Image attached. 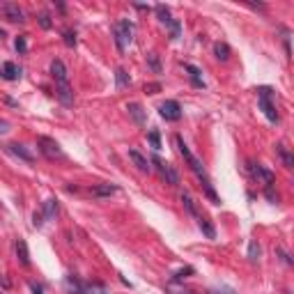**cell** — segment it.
Wrapping results in <instances>:
<instances>
[{
  "label": "cell",
  "instance_id": "4316f807",
  "mask_svg": "<svg viewBox=\"0 0 294 294\" xmlns=\"http://www.w3.org/2000/svg\"><path fill=\"white\" fill-rule=\"evenodd\" d=\"M191 274H193V266H184V269H179L177 274H173V283H182V280Z\"/></svg>",
  "mask_w": 294,
  "mask_h": 294
},
{
  "label": "cell",
  "instance_id": "b9f144b4",
  "mask_svg": "<svg viewBox=\"0 0 294 294\" xmlns=\"http://www.w3.org/2000/svg\"><path fill=\"white\" fill-rule=\"evenodd\" d=\"M0 294H3V292H0Z\"/></svg>",
  "mask_w": 294,
  "mask_h": 294
},
{
  "label": "cell",
  "instance_id": "9c48e42d",
  "mask_svg": "<svg viewBox=\"0 0 294 294\" xmlns=\"http://www.w3.org/2000/svg\"><path fill=\"white\" fill-rule=\"evenodd\" d=\"M64 289H67V294H92L90 285L78 280L76 276H67V278H64Z\"/></svg>",
  "mask_w": 294,
  "mask_h": 294
},
{
  "label": "cell",
  "instance_id": "e0dca14e",
  "mask_svg": "<svg viewBox=\"0 0 294 294\" xmlns=\"http://www.w3.org/2000/svg\"><path fill=\"white\" fill-rule=\"evenodd\" d=\"M127 110H129V115H131L133 117V122L136 124H145L147 122V115H145V110H142V106L140 104H136V101H133V104H127Z\"/></svg>",
  "mask_w": 294,
  "mask_h": 294
},
{
  "label": "cell",
  "instance_id": "d590c367",
  "mask_svg": "<svg viewBox=\"0 0 294 294\" xmlns=\"http://www.w3.org/2000/svg\"><path fill=\"white\" fill-rule=\"evenodd\" d=\"M39 23H41V28H46V30H48V28H51V18H48V14H39Z\"/></svg>",
  "mask_w": 294,
  "mask_h": 294
},
{
  "label": "cell",
  "instance_id": "30bf717a",
  "mask_svg": "<svg viewBox=\"0 0 294 294\" xmlns=\"http://www.w3.org/2000/svg\"><path fill=\"white\" fill-rule=\"evenodd\" d=\"M0 9H3V14L9 18V21H18V23L26 21V14H23V9L18 7V5H14V3H3V5H0Z\"/></svg>",
  "mask_w": 294,
  "mask_h": 294
},
{
  "label": "cell",
  "instance_id": "f1b7e54d",
  "mask_svg": "<svg viewBox=\"0 0 294 294\" xmlns=\"http://www.w3.org/2000/svg\"><path fill=\"white\" fill-rule=\"evenodd\" d=\"M147 138H150V142H152V147H154V150H161V136H159V131H156V129H154V131H150V136H147Z\"/></svg>",
  "mask_w": 294,
  "mask_h": 294
},
{
  "label": "cell",
  "instance_id": "f35d334b",
  "mask_svg": "<svg viewBox=\"0 0 294 294\" xmlns=\"http://www.w3.org/2000/svg\"><path fill=\"white\" fill-rule=\"evenodd\" d=\"M3 37H5V32H3V28H0V39H3Z\"/></svg>",
  "mask_w": 294,
  "mask_h": 294
},
{
  "label": "cell",
  "instance_id": "d4e9b609",
  "mask_svg": "<svg viewBox=\"0 0 294 294\" xmlns=\"http://www.w3.org/2000/svg\"><path fill=\"white\" fill-rule=\"evenodd\" d=\"M248 260H251V262H257V260H260V243H257V241H251V243H248Z\"/></svg>",
  "mask_w": 294,
  "mask_h": 294
},
{
  "label": "cell",
  "instance_id": "277c9868",
  "mask_svg": "<svg viewBox=\"0 0 294 294\" xmlns=\"http://www.w3.org/2000/svg\"><path fill=\"white\" fill-rule=\"evenodd\" d=\"M154 12H156V16H159V21L163 23V26L170 28V39L177 41L179 35H182V26H179V21H177V18H173V14H170V9L165 7V5H156Z\"/></svg>",
  "mask_w": 294,
  "mask_h": 294
},
{
  "label": "cell",
  "instance_id": "484cf974",
  "mask_svg": "<svg viewBox=\"0 0 294 294\" xmlns=\"http://www.w3.org/2000/svg\"><path fill=\"white\" fill-rule=\"evenodd\" d=\"M276 152H278L280 156H283V161H285V165H287V168H292L294 165V159H292V154H289L287 150H285L283 145H276Z\"/></svg>",
  "mask_w": 294,
  "mask_h": 294
},
{
  "label": "cell",
  "instance_id": "cb8c5ba5",
  "mask_svg": "<svg viewBox=\"0 0 294 294\" xmlns=\"http://www.w3.org/2000/svg\"><path fill=\"white\" fill-rule=\"evenodd\" d=\"M115 81H117V90H124V87L131 85V78H129V74L124 71V69H117V71H115Z\"/></svg>",
  "mask_w": 294,
  "mask_h": 294
},
{
  "label": "cell",
  "instance_id": "7c38bea8",
  "mask_svg": "<svg viewBox=\"0 0 294 294\" xmlns=\"http://www.w3.org/2000/svg\"><path fill=\"white\" fill-rule=\"evenodd\" d=\"M0 76H3L5 81H18V78H21V67H18L16 62H3Z\"/></svg>",
  "mask_w": 294,
  "mask_h": 294
},
{
  "label": "cell",
  "instance_id": "ab89813d",
  "mask_svg": "<svg viewBox=\"0 0 294 294\" xmlns=\"http://www.w3.org/2000/svg\"><path fill=\"white\" fill-rule=\"evenodd\" d=\"M99 294H106V292H99Z\"/></svg>",
  "mask_w": 294,
  "mask_h": 294
},
{
  "label": "cell",
  "instance_id": "5b68a950",
  "mask_svg": "<svg viewBox=\"0 0 294 294\" xmlns=\"http://www.w3.org/2000/svg\"><path fill=\"white\" fill-rule=\"evenodd\" d=\"M37 145H39V152H41V154H44L48 161L64 159L62 147H60V142H58V140H53V138H48V136H39V138H37Z\"/></svg>",
  "mask_w": 294,
  "mask_h": 294
},
{
  "label": "cell",
  "instance_id": "3957f363",
  "mask_svg": "<svg viewBox=\"0 0 294 294\" xmlns=\"http://www.w3.org/2000/svg\"><path fill=\"white\" fill-rule=\"evenodd\" d=\"M131 39H133V23L129 21V18H122V21L115 26V44H117L119 53L127 51V46L131 44Z\"/></svg>",
  "mask_w": 294,
  "mask_h": 294
},
{
  "label": "cell",
  "instance_id": "2e32d148",
  "mask_svg": "<svg viewBox=\"0 0 294 294\" xmlns=\"http://www.w3.org/2000/svg\"><path fill=\"white\" fill-rule=\"evenodd\" d=\"M55 94H58V99L62 101V106L74 104V92H71V87H69V83H60L58 90H55Z\"/></svg>",
  "mask_w": 294,
  "mask_h": 294
},
{
  "label": "cell",
  "instance_id": "603a6c76",
  "mask_svg": "<svg viewBox=\"0 0 294 294\" xmlns=\"http://www.w3.org/2000/svg\"><path fill=\"white\" fill-rule=\"evenodd\" d=\"M214 55L220 60V62H225V60L230 58V46L225 44V41H216V44H214Z\"/></svg>",
  "mask_w": 294,
  "mask_h": 294
},
{
  "label": "cell",
  "instance_id": "ffe728a7",
  "mask_svg": "<svg viewBox=\"0 0 294 294\" xmlns=\"http://www.w3.org/2000/svg\"><path fill=\"white\" fill-rule=\"evenodd\" d=\"M16 257L23 266H30V253H28V243L23 239H16Z\"/></svg>",
  "mask_w": 294,
  "mask_h": 294
},
{
  "label": "cell",
  "instance_id": "74e56055",
  "mask_svg": "<svg viewBox=\"0 0 294 294\" xmlns=\"http://www.w3.org/2000/svg\"><path fill=\"white\" fill-rule=\"evenodd\" d=\"M9 129V122H5V119H0V133H5Z\"/></svg>",
  "mask_w": 294,
  "mask_h": 294
},
{
  "label": "cell",
  "instance_id": "e575fe53",
  "mask_svg": "<svg viewBox=\"0 0 294 294\" xmlns=\"http://www.w3.org/2000/svg\"><path fill=\"white\" fill-rule=\"evenodd\" d=\"M32 225H35V228H41V225H44V216H41V211H35V216H32Z\"/></svg>",
  "mask_w": 294,
  "mask_h": 294
},
{
  "label": "cell",
  "instance_id": "7a4b0ae2",
  "mask_svg": "<svg viewBox=\"0 0 294 294\" xmlns=\"http://www.w3.org/2000/svg\"><path fill=\"white\" fill-rule=\"evenodd\" d=\"M255 92H257V104H260L262 113L266 115V119H269V122H278V110H276L274 101H271V87L262 85V87H257Z\"/></svg>",
  "mask_w": 294,
  "mask_h": 294
},
{
  "label": "cell",
  "instance_id": "83f0119b",
  "mask_svg": "<svg viewBox=\"0 0 294 294\" xmlns=\"http://www.w3.org/2000/svg\"><path fill=\"white\" fill-rule=\"evenodd\" d=\"M62 37H64V44H67L69 48H74V46H76V32H74V30H64Z\"/></svg>",
  "mask_w": 294,
  "mask_h": 294
},
{
  "label": "cell",
  "instance_id": "9a60e30c",
  "mask_svg": "<svg viewBox=\"0 0 294 294\" xmlns=\"http://www.w3.org/2000/svg\"><path fill=\"white\" fill-rule=\"evenodd\" d=\"M129 159L133 161V165H136L140 173H150V170H152V168H150V161H147V156H142L138 150H129Z\"/></svg>",
  "mask_w": 294,
  "mask_h": 294
},
{
  "label": "cell",
  "instance_id": "5bb4252c",
  "mask_svg": "<svg viewBox=\"0 0 294 294\" xmlns=\"http://www.w3.org/2000/svg\"><path fill=\"white\" fill-rule=\"evenodd\" d=\"M182 205H184V209H186L188 211V214H191L193 216V218H200V216H202V211L200 209H198V205H195V200H193V195H191V193H188V191H182Z\"/></svg>",
  "mask_w": 294,
  "mask_h": 294
},
{
  "label": "cell",
  "instance_id": "8d00e7d4",
  "mask_svg": "<svg viewBox=\"0 0 294 294\" xmlns=\"http://www.w3.org/2000/svg\"><path fill=\"white\" fill-rule=\"evenodd\" d=\"M30 292L32 294H44V289H41L39 283H35V280H32V283H30Z\"/></svg>",
  "mask_w": 294,
  "mask_h": 294
},
{
  "label": "cell",
  "instance_id": "4dcf8cb0",
  "mask_svg": "<svg viewBox=\"0 0 294 294\" xmlns=\"http://www.w3.org/2000/svg\"><path fill=\"white\" fill-rule=\"evenodd\" d=\"M147 62H150V67L154 69L156 74L161 71V64H159V58H156V53H150V55H147Z\"/></svg>",
  "mask_w": 294,
  "mask_h": 294
},
{
  "label": "cell",
  "instance_id": "1f68e13d",
  "mask_svg": "<svg viewBox=\"0 0 294 294\" xmlns=\"http://www.w3.org/2000/svg\"><path fill=\"white\" fill-rule=\"evenodd\" d=\"M14 46H16V51H18V53H26V51H28V41H26V37H16V44H14Z\"/></svg>",
  "mask_w": 294,
  "mask_h": 294
},
{
  "label": "cell",
  "instance_id": "4fadbf2b",
  "mask_svg": "<svg viewBox=\"0 0 294 294\" xmlns=\"http://www.w3.org/2000/svg\"><path fill=\"white\" fill-rule=\"evenodd\" d=\"M51 74H53V78L60 83H69V74H67V67H64L62 60H53L51 62Z\"/></svg>",
  "mask_w": 294,
  "mask_h": 294
},
{
  "label": "cell",
  "instance_id": "8992f818",
  "mask_svg": "<svg viewBox=\"0 0 294 294\" xmlns=\"http://www.w3.org/2000/svg\"><path fill=\"white\" fill-rule=\"evenodd\" d=\"M152 163L156 165V170H159L161 177L165 179V184H173V186H177V184H179V173L173 168V165L165 163L161 156H152Z\"/></svg>",
  "mask_w": 294,
  "mask_h": 294
},
{
  "label": "cell",
  "instance_id": "d6986e66",
  "mask_svg": "<svg viewBox=\"0 0 294 294\" xmlns=\"http://www.w3.org/2000/svg\"><path fill=\"white\" fill-rule=\"evenodd\" d=\"M195 223H198V228H200V230H202V234H205V237H207V239H214V237H216V228H214V225H211V220H209V218H207V216H205V214H202V216H200V218H198V220H195Z\"/></svg>",
  "mask_w": 294,
  "mask_h": 294
},
{
  "label": "cell",
  "instance_id": "ac0fdd59",
  "mask_svg": "<svg viewBox=\"0 0 294 294\" xmlns=\"http://www.w3.org/2000/svg\"><path fill=\"white\" fill-rule=\"evenodd\" d=\"M113 193H117L115 184H96V186H92V195L94 198H108Z\"/></svg>",
  "mask_w": 294,
  "mask_h": 294
},
{
  "label": "cell",
  "instance_id": "44dd1931",
  "mask_svg": "<svg viewBox=\"0 0 294 294\" xmlns=\"http://www.w3.org/2000/svg\"><path fill=\"white\" fill-rule=\"evenodd\" d=\"M55 214H58V200L51 198V200H46L44 207H41V216H44V220H51Z\"/></svg>",
  "mask_w": 294,
  "mask_h": 294
},
{
  "label": "cell",
  "instance_id": "d6a6232c",
  "mask_svg": "<svg viewBox=\"0 0 294 294\" xmlns=\"http://www.w3.org/2000/svg\"><path fill=\"white\" fill-rule=\"evenodd\" d=\"M145 92L147 94H156V92H161V83H147Z\"/></svg>",
  "mask_w": 294,
  "mask_h": 294
},
{
  "label": "cell",
  "instance_id": "ba28073f",
  "mask_svg": "<svg viewBox=\"0 0 294 294\" xmlns=\"http://www.w3.org/2000/svg\"><path fill=\"white\" fill-rule=\"evenodd\" d=\"M248 173H251L255 179H260L264 186H274V182H276L274 173H271V170H266V168H262V165L255 163V161H251V163H248Z\"/></svg>",
  "mask_w": 294,
  "mask_h": 294
},
{
  "label": "cell",
  "instance_id": "60d3db41",
  "mask_svg": "<svg viewBox=\"0 0 294 294\" xmlns=\"http://www.w3.org/2000/svg\"><path fill=\"white\" fill-rule=\"evenodd\" d=\"M285 294H289V292H285Z\"/></svg>",
  "mask_w": 294,
  "mask_h": 294
},
{
  "label": "cell",
  "instance_id": "f546056e",
  "mask_svg": "<svg viewBox=\"0 0 294 294\" xmlns=\"http://www.w3.org/2000/svg\"><path fill=\"white\" fill-rule=\"evenodd\" d=\"M165 292L168 294H198V292H193V289H188V287H173V285H168Z\"/></svg>",
  "mask_w": 294,
  "mask_h": 294
},
{
  "label": "cell",
  "instance_id": "8fae6325",
  "mask_svg": "<svg viewBox=\"0 0 294 294\" xmlns=\"http://www.w3.org/2000/svg\"><path fill=\"white\" fill-rule=\"evenodd\" d=\"M5 150H7L9 154H14V156H18V159H23L26 163H32V161H35L32 152H28L26 145H21V142H9V145H5Z\"/></svg>",
  "mask_w": 294,
  "mask_h": 294
},
{
  "label": "cell",
  "instance_id": "6da1fadb",
  "mask_svg": "<svg viewBox=\"0 0 294 294\" xmlns=\"http://www.w3.org/2000/svg\"><path fill=\"white\" fill-rule=\"evenodd\" d=\"M175 142H177V147H179V154L184 156V161L188 163V168L195 173V177L202 182V188H205V195L209 198L214 205H220V198L216 195V191H214V186H211V182H209V175H207V168H205V163H202L200 159H198L195 154H193L191 150H188V145L184 142V138L182 136H175Z\"/></svg>",
  "mask_w": 294,
  "mask_h": 294
},
{
  "label": "cell",
  "instance_id": "52a82bcc",
  "mask_svg": "<svg viewBox=\"0 0 294 294\" xmlns=\"http://www.w3.org/2000/svg\"><path fill=\"white\" fill-rule=\"evenodd\" d=\"M159 115L165 119V122H177V119H182V106H179L175 99H168L159 106Z\"/></svg>",
  "mask_w": 294,
  "mask_h": 294
},
{
  "label": "cell",
  "instance_id": "836d02e7",
  "mask_svg": "<svg viewBox=\"0 0 294 294\" xmlns=\"http://www.w3.org/2000/svg\"><path fill=\"white\" fill-rule=\"evenodd\" d=\"M276 253L280 255V260H283L285 264H292V257H289V253H287V251H283V248H276Z\"/></svg>",
  "mask_w": 294,
  "mask_h": 294
},
{
  "label": "cell",
  "instance_id": "7402d4cb",
  "mask_svg": "<svg viewBox=\"0 0 294 294\" xmlns=\"http://www.w3.org/2000/svg\"><path fill=\"white\" fill-rule=\"evenodd\" d=\"M184 69H186V71H188V76H191V83H193V85H195V87H205V81H202V76H200V69H198V67H193V64H184Z\"/></svg>",
  "mask_w": 294,
  "mask_h": 294
}]
</instances>
